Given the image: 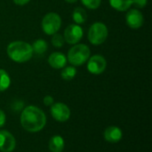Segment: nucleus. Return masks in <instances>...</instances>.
<instances>
[{
	"label": "nucleus",
	"instance_id": "obj_5",
	"mask_svg": "<svg viewBox=\"0 0 152 152\" xmlns=\"http://www.w3.org/2000/svg\"><path fill=\"white\" fill-rule=\"evenodd\" d=\"M61 18L56 13H46L42 20V30L47 35H53L61 29Z\"/></svg>",
	"mask_w": 152,
	"mask_h": 152
},
{
	"label": "nucleus",
	"instance_id": "obj_14",
	"mask_svg": "<svg viewBox=\"0 0 152 152\" xmlns=\"http://www.w3.org/2000/svg\"><path fill=\"white\" fill-rule=\"evenodd\" d=\"M72 19L77 24H83L87 20L86 11L82 7H77L74 9L72 13Z\"/></svg>",
	"mask_w": 152,
	"mask_h": 152
},
{
	"label": "nucleus",
	"instance_id": "obj_22",
	"mask_svg": "<svg viewBox=\"0 0 152 152\" xmlns=\"http://www.w3.org/2000/svg\"><path fill=\"white\" fill-rule=\"evenodd\" d=\"M43 101H44V104H45V106H52V105L54 103V101H53V98L52 96H50V95L45 96V97L44 98Z\"/></svg>",
	"mask_w": 152,
	"mask_h": 152
},
{
	"label": "nucleus",
	"instance_id": "obj_12",
	"mask_svg": "<svg viewBox=\"0 0 152 152\" xmlns=\"http://www.w3.org/2000/svg\"><path fill=\"white\" fill-rule=\"evenodd\" d=\"M48 63L54 69H61L67 64V57L61 52H53L49 56Z\"/></svg>",
	"mask_w": 152,
	"mask_h": 152
},
{
	"label": "nucleus",
	"instance_id": "obj_25",
	"mask_svg": "<svg viewBox=\"0 0 152 152\" xmlns=\"http://www.w3.org/2000/svg\"><path fill=\"white\" fill-rule=\"evenodd\" d=\"M67 3H69V4H74V3H76L77 0H65Z\"/></svg>",
	"mask_w": 152,
	"mask_h": 152
},
{
	"label": "nucleus",
	"instance_id": "obj_21",
	"mask_svg": "<svg viewBox=\"0 0 152 152\" xmlns=\"http://www.w3.org/2000/svg\"><path fill=\"white\" fill-rule=\"evenodd\" d=\"M148 0H132V4L136 8H143L147 5Z\"/></svg>",
	"mask_w": 152,
	"mask_h": 152
},
{
	"label": "nucleus",
	"instance_id": "obj_11",
	"mask_svg": "<svg viewBox=\"0 0 152 152\" xmlns=\"http://www.w3.org/2000/svg\"><path fill=\"white\" fill-rule=\"evenodd\" d=\"M123 137V133L121 129L118 126H109L104 131V138L108 142L117 143Z\"/></svg>",
	"mask_w": 152,
	"mask_h": 152
},
{
	"label": "nucleus",
	"instance_id": "obj_4",
	"mask_svg": "<svg viewBox=\"0 0 152 152\" xmlns=\"http://www.w3.org/2000/svg\"><path fill=\"white\" fill-rule=\"evenodd\" d=\"M108 34L107 26L101 22H97L93 23L88 30V40L92 45L99 46L107 39Z\"/></svg>",
	"mask_w": 152,
	"mask_h": 152
},
{
	"label": "nucleus",
	"instance_id": "obj_7",
	"mask_svg": "<svg viewBox=\"0 0 152 152\" xmlns=\"http://www.w3.org/2000/svg\"><path fill=\"white\" fill-rule=\"evenodd\" d=\"M87 70L92 74H101L102 73L107 66V62L105 58L101 55H94L88 58Z\"/></svg>",
	"mask_w": 152,
	"mask_h": 152
},
{
	"label": "nucleus",
	"instance_id": "obj_24",
	"mask_svg": "<svg viewBox=\"0 0 152 152\" xmlns=\"http://www.w3.org/2000/svg\"><path fill=\"white\" fill-rule=\"evenodd\" d=\"M14 4H18V5H24L27 4L30 0H12Z\"/></svg>",
	"mask_w": 152,
	"mask_h": 152
},
{
	"label": "nucleus",
	"instance_id": "obj_20",
	"mask_svg": "<svg viewBox=\"0 0 152 152\" xmlns=\"http://www.w3.org/2000/svg\"><path fill=\"white\" fill-rule=\"evenodd\" d=\"M81 2L86 8L94 10L101 5L102 0H81Z\"/></svg>",
	"mask_w": 152,
	"mask_h": 152
},
{
	"label": "nucleus",
	"instance_id": "obj_9",
	"mask_svg": "<svg viewBox=\"0 0 152 152\" xmlns=\"http://www.w3.org/2000/svg\"><path fill=\"white\" fill-rule=\"evenodd\" d=\"M16 146V141L13 135L5 130L0 131V151L12 152Z\"/></svg>",
	"mask_w": 152,
	"mask_h": 152
},
{
	"label": "nucleus",
	"instance_id": "obj_17",
	"mask_svg": "<svg viewBox=\"0 0 152 152\" xmlns=\"http://www.w3.org/2000/svg\"><path fill=\"white\" fill-rule=\"evenodd\" d=\"M11 85V78L8 73L4 70L0 69V91L6 90Z\"/></svg>",
	"mask_w": 152,
	"mask_h": 152
},
{
	"label": "nucleus",
	"instance_id": "obj_1",
	"mask_svg": "<svg viewBox=\"0 0 152 152\" xmlns=\"http://www.w3.org/2000/svg\"><path fill=\"white\" fill-rule=\"evenodd\" d=\"M20 125L24 130L29 133L39 132L46 125V116L37 107L28 106L21 112Z\"/></svg>",
	"mask_w": 152,
	"mask_h": 152
},
{
	"label": "nucleus",
	"instance_id": "obj_18",
	"mask_svg": "<svg viewBox=\"0 0 152 152\" xmlns=\"http://www.w3.org/2000/svg\"><path fill=\"white\" fill-rule=\"evenodd\" d=\"M77 74L75 66H64L61 73V76L64 81H71Z\"/></svg>",
	"mask_w": 152,
	"mask_h": 152
},
{
	"label": "nucleus",
	"instance_id": "obj_10",
	"mask_svg": "<svg viewBox=\"0 0 152 152\" xmlns=\"http://www.w3.org/2000/svg\"><path fill=\"white\" fill-rule=\"evenodd\" d=\"M126 22L131 29L136 30L142 26L144 18L141 11L138 9H131L126 15Z\"/></svg>",
	"mask_w": 152,
	"mask_h": 152
},
{
	"label": "nucleus",
	"instance_id": "obj_13",
	"mask_svg": "<svg viewBox=\"0 0 152 152\" xmlns=\"http://www.w3.org/2000/svg\"><path fill=\"white\" fill-rule=\"evenodd\" d=\"M65 147L64 140L60 135H54L50 139L49 150L52 152H62Z\"/></svg>",
	"mask_w": 152,
	"mask_h": 152
},
{
	"label": "nucleus",
	"instance_id": "obj_19",
	"mask_svg": "<svg viewBox=\"0 0 152 152\" xmlns=\"http://www.w3.org/2000/svg\"><path fill=\"white\" fill-rule=\"evenodd\" d=\"M51 42H52L53 47H61L63 46L65 40H64L63 36H61V34L56 32V33L53 34V38H52Z\"/></svg>",
	"mask_w": 152,
	"mask_h": 152
},
{
	"label": "nucleus",
	"instance_id": "obj_23",
	"mask_svg": "<svg viewBox=\"0 0 152 152\" xmlns=\"http://www.w3.org/2000/svg\"><path fill=\"white\" fill-rule=\"evenodd\" d=\"M5 120H6L5 114L3 110L0 109V127H2L5 124Z\"/></svg>",
	"mask_w": 152,
	"mask_h": 152
},
{
	"label": "nucleus",
	"instance_id": "obj_15",
	"mask_svg": "<svg viewBox=\"0 0 152 152\" xmlns=\"http://www.w3.org/2000/svg\"><path fill=\"white\" fill-rule=\"evenodd\" d=\"M109 1L110 6L119 12L126 11L132 5V0H109Z\"/></svg>",
	"mask_w": 152,
	"mask_h": 152
},
{
	"label": "nucleus",
	"instance_id": "obj_6",
	"mask_svg": "<svg viewBox=\"0 0 152 152\" xmlns=\"http://www.w3.org/2000/svg\"><path fill=\"white\" fill-rule=\"evenodd\" d=\"M83 35H84V30L82 27L79 24L75 23V24L69 25L65 29L63 38L68 44L74 45V44H77L81 40Z\"/></svg>",
	"mask_w": 152,
	"mask_h": 152
},
{
	"label": "nucleus",
	"instance_id": "obj_16",
	"mask_svg": "<svg viewBox=\"0 0 152 152\" xmlns=\"http://www.w3.org/2000/svg\"><path fill=\"white\" fill-rule=\"evenodd\" d=\"M31 47H32L33 53H35L36 55H43L48 49L47 42L44 39H41L35 40Z\"/></svg>",
	"mask_w": 152,
	"mask_h": 152
},
{
	"label": "nucleus",
	"instance_id": "obj_2",
	"mask_svg": "<svg viewBox=\"0 0 152 152\" xmlns=\"http://www.w3.org/2000/svg\"><path fill=\"white\" fill-rule=\"evenodd\" d=\"M9 58L16 63H25L31 59L33 50L30 44L25 41H12L6 48Z\"/></svg>",
	"mask_w": 152,
	"mask_h": 152
},
{
	"label": "nucleus",
	"instance_id": "obj_3",
	"mask_svg": "<svg viewBox=\"0 0 152 152\" xmlns=\"http://www.w3.org/2000/svg\"><path fill=\"white\" fill-rule=\"evenodd\" d=\"M90 48L85 44H76L68 52V61L73 66H80L90 57Z\"/></svg>",
	"mask_w": 152,
	"mask_h": 152
},
{
	"label": "nucleus",
	"instance_id": "obj_8",
	"mask_svg": "<svg viewBox=\"0 0 152 152\" xmlns=\"http://www.w3.org/2000/svg\"><path fill=\"white\" fill-rule=\"evenodd\" d=\"M51 115L58 122H66L70 117V109L69 107L61 102L53 103L51 106Z\"/></svg>",
	"mask_w": 152,
	"mask_h": 152
}]
</instances>
